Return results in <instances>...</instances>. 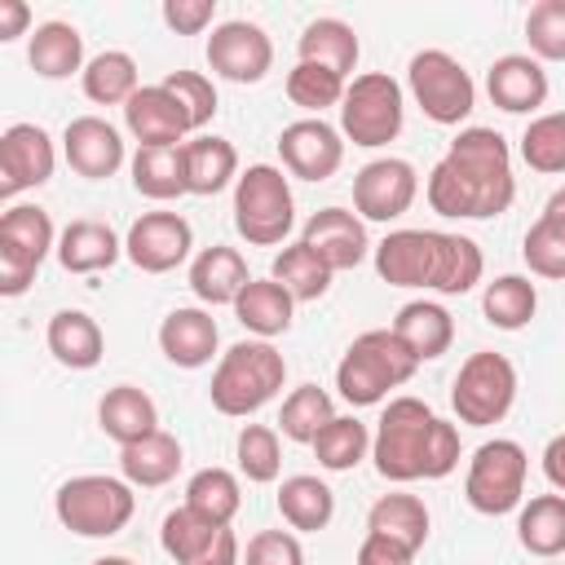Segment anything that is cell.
<instances>
[{
	"label": "cell",
	"mask_w": 565,
	"mask_h": 565,
	"mask_svg": "<svg viewBox=\"0 0 565 565\" xmlns=\"http://www.w3.org/2000/svg\"><path fill=\"white\" fill-rule=\"evenodd\" d=\"M428 207L450 221H490L503 216L516 199V177H512V146L494 128H459L450 150L433 163L424 181Z\"/></svg>",
	"instance_id": "6da1fadb"
},
{
	"label": "cell",
	"mask_w": 565,
	"mask_h": 565,
	"mask_svg": "<svg viewBox=\"0 0 565 565\" xmlns=\"http://www.w3.org/2000/svg\"><path fill=\"white\" fill-rule=\"evenodd\" d=\"M459 428L419 397H388L371 433V459L384 481H441L459 468Z\"/></svg>",
	"instance_id": "7a4b0ae2"
},
{
	"label": "cell",
	"mask_w": 565,
	"mask_h": 565,
	"mask_svg": "<svg viewBox=\"0 0 565 565\" xmlns=\"http://www.w3.org/2000/svg\"><path fill=\"white\" fill-rule=\"evenodd\" d=\"M371 256L388 287H424L437 296H463L486 274L481 247L468 234L446 230H393L375 243Z\"/></svg>",
	"instance_id": "3957f363"
},
{
	"label": "cell",
	"mask_w": 565,
	"mask_h": 565,
	"mask_svg": "<svg viewBox=\"0 0 565 565\" xmlns=\"http://www.w3.org/2000/svg\"><path fill=\"white\" fill-rule=\"evenodd\" d=\"M282 380H287V362L269 340H238L234 349L221 353V362L212 371V384H207V397L221 415L247 419L265 402L278 397Z\"/></svg>",
	"instance_id": "277c9868"
},
{
	"label": "cell",
	"mask_w": 565,
	"mask_h": 565,
	"mask_svg": "<svg viewBox=\"0 0 565 565\" xmlns=\"http://www.w3.org/2000/svg\"><path fill=\"white\" fill-rule=\"evenodd\" d=\"M415 371H419V358L393 335V327H375L344 349L335 366V388L349 406H380L388 388H402Z\"/></svg>",
	"instance_id": "5b68a950"
},
{
	"label": "cell",
	"mask_w": 565,
	"mask_h": 565,
	"mask_svg": "<svg viewBox=\"0 0 565 565\" xmlns=\"http://www.w3.org/2000/svg\"><path fill=\"white\" fill-rule=\"evenodd\" d=\"M53 512L79 539H110V534H119L132 521L137 494H132V486L124 477L79 472V477H71V481L57 486Z\"/></svg>",
	"instance_id": "8992f818"
},
{
	"label": "cell",
	"mask_w": 565,
	"mask_h": 565,
	"mask_svg": "<svg viewBox=\"0 0 565 565\" xmlns=\"http://www.w3.org/2000/svg\"><path fill=\"white\" fill-rule=\"evenodd\" d=\"M296 225L291 181L274 163H252L234 181V230L252 247H278Z\"/></svg>",
	"instance_id": "52a82bcc"
},
{
	"label": "cell",
	"mask_w": 565,
	"mask_h": 565,
	"mask_svg": "<svg viewBox=\"0 0 565 565\" xmlns=\"http://www.w3.org/2000/svg\"><path fill=\"white\" fill-rule=\"evenodd\" d=\"M402 124H406V97L388 71H366V75L349 79L344 102H340L344 141H353L362 150H380L402 132Z\"/></svg>",
	"instance_id": "ba28073f"
},
{
	"label": "cell",
	"mask_w": 565,
	"mask_h": 565,
	"mask_svg": "<svg viewBox=\"0 0 565 565\" xmlns=\"http://www.w3.org/2000/svg\"><path fill=\"white\" fill-rule=\"evenodd\" d=\"M525 472H530V455L521 441L512 437H494L481 441L468 459V477H463V499L472 512L481 516H508L521 508L525 499Z\"/></svg>",
	"instance_id": "9c48e42d"
},
{
	"label": "cell",
	"mask_w": 565,
	"mask_h": 565,
	"mask_svg": "<svg viewBox=\"0 0 565 565\" xmlns=\"http://www.w3.org/2000/svg\"><path fill=\"white\" fill-rule=\"evenodd\" d=\"M406 88L415 97V106L441 124V128H459L472 106H477V84L463 71V62L446 49H419L406 66Z\"/></svg>",
	"instance_id": "30bf717a"
},
{
	"label": "cell",
	"mask_w": 565,
	"mask_h": 565,
	"mask_svg": "<svg viewBox=\"0 0 565 565\" xmlns=\"http://www.w3.org/2000/svg\"><path fill=\"white\" fill-rule=\"evenodd\" d=\"M57 252V230H53V216L40 207V203H13L4 207L0 216V296H22L44 256Z\"/></svg>",
	"instance_id": "8fae6325"
},
{
	"label": "cell",
	"mask_w": 565,
	"mask_h": 565,
	"mask_svg": "<svg viewBox=\"0 0 565 565\" xmlns=\"http://www.w3.org/2000/svg\"><path fill=\"white\" fill-rule=\"evenodd\" d=\"M512 402H516V366L494 349L468 353L450 388V406L459 424H472V428L499 424L512 411Z\"/></svg>",
	"instance_id": "7c38bea8"
},
{
	"label": "cell",
	"mask_w": 565,
	"mask_h": 565,
	"mask_svg": "<svg viewBox=\"0 0 565 565\" xmlns=\"http://www.w3.org/2000/svg\"><path fill=\"white\" fill-rule=\"evenodd\" d=\"M159 543L177 565H243V547H238L234 525L207 521L185 503L163 516Z\"/></svg>",
	"instance_id": "4fadbf2b"
},
{
	"label": "cell",
	"mask_w": 565,
	"mask_h": 565,
	"mask_svg": "<svg viewBox=\"0 0 565 565\" xmlns=\"http://www.w3.org/2000/svg\"><path fill=\"white\" fill-rule=\"evenodd\" d=\"M207 66L230 84H260L274 66V40L247 18L216 22L207 35Z\"/></svg>",
	"instance_id": "5bb4252c"
},
{
	"label": "cell",
	"mask_w": 565,
	"mask_h": 565,
	"mask_svg": "<svg viewBox=\"0 0 565 565\" xmlns=\"http://www.w3.org/2000/svg\"><path fill=\"white\" fill-rule=\"evenodd\" d=\"M419 194V177H415V163L397 159V154H384V159H371L358 168L353 177V212L362 221H397L411 212Z\"/></svg>",
	"instance_id": "9a60e30c"
},
{
	"label": "cell",
	"mask_w": 565,
	"mask_h": 565,
	"mask_svg": "<svg viewBox=\"0 0 565 565\" xmlns=\"http://www.w3.org/2000/svg\"><path fill=\"white\" fill-rule=\"evenodd\" d=\"M190 247H194V230L181 212H141L124 234V256L141 274H168L185 265Z\"/></svg>",
	"instance_id": "2e32d148"
},
{
	"label": "cell",
	"mask_w": 565,
	"mask_h": 565,
	"mask_svg": "<svg viewBox=\"0 0 565 565\" xmlns=\"http://www.w3.org/2000/svg\"><path fill=\"white\" fill-rule=\"evenodd\" d=\"M278 159L300 181H327L344 163V132L327 119H313V115L291 119L278 132Z\"/></svg>",
	"instance_id": "e0dca14e"
},
{
	"label": "cell",
	"mask_w": 565,
	"mask_h": 565,
	"mask_svg": "<svg viewBox=\"0 0 565 565\" xmlns=\"http://www.w3.org/2000/svg\"><path fill=\"white\" fill-rule=\"evenodd\" d=\"M57 146L40 124H9L0 132V194L18 199L22 190H35L53 177Z\"/></svg>",
	"instance_id": "ac0fdd59"
},
{
	"label": "cell",
	"mask_w": 565,
	"mask_h": 565,
	"mask_svg": "<svg viewBox=\"0 0 565 565\" xmlns=\"http://www.w3.org/2000/svg\"><path fill=\"white\" fill-rule=\"evenodd\" d=\"M300 243H309V247L318 252V260H322L331 274L358 269V265L366 260V252H375L371 238H366V221H362L358 212H349V207H318V212L305 221Z\"/></svg>",
	"instance_id": "d6986e66"
},
{
	"label": "cell",
	"mask_w": 565,
	"mask_h": 565,
	"mask_svg": "<svg viewBox=\"0 0 565 565\" xmlns=\"http://www.w3.org/2000/svg\"><path fill=\"white\" fill-rule=\"evenodd\" d=\"M62 154L71 163V172H79L84 181H106L124 168L128 150L115 124H106L102 115H75L62 132Z\"/></svg>",
	"instance_id": "ffe728a7"
},
{
	"label": "cell",
	"mask_w": 565,
	"mask_h": 565,
	"mask_svg": "<svg viewBox=\"0 0 565 565\" xmlns=\"http://www.w3.org/2000/svg\"><path fill=\"white\" fill-rule=\"evenodd\" d=\"M547 71L530 53H503L486 71V93L503 115H534L547 102Z\"/></svg>",
	"instance_id": "44dd1931"
},
{
	"label": "cell",
	"mask_w": 565,
	"mask_h": 565,
	"mask_svg": "<svg viewBox=\"0 0 565 565\" xmlns=\"http://www.w3.org/2000/svg\"><path fill=\"white\" fill-rule=\"evenodd\" d=\"M124 124L137 137V146H181L185 132H194L190 115L163 84H141L124 106Z\"/></svg>",
	"instance_id": "7402d4cb"
},
{
	"label": "cell",
	"mask_w": 565,
	"mask_h": 565,
	"mask_svg": "<svg viewBox=\"0 0 565 565\" xmlns=\"http://www.w3.org/2000/svg\"><path fill=\"white\" fill-rule=\"evenodd\" d=\"M216 344H221V331H216V318L199 305H181L172 309L163 322H159V349L172 366L181 371H199L216 358Z\"/></svg>",
	"instance_id": "603a6c76"
},
{
	"label": "cell",
	"mask_w": 565,
	"mask_h": 565,
	"mask_svg": "<svg viewBox=\"0 0 565 565\" xmlns=\"http://www.w3.org/2000/svg\"><path fill=\"white\" fill-rule=\"evenodd\" d=\"M53 256H57V265L66 274H102L124 256V238L106 221L79 216L57 234V252Z\"/></svg>",
	"instance_id": "cb8c5ba5"
},
{
	"label": "cell",
	"mask_w": 565,
	"mask_h": 565,
	"mask_svg": "<svg viewBox=\"0 0 565 565\" xmlns=\"http://www.w3.org/2000/svg\"><path fill=\"white\" fill-rule=\"evenodd\" d=\"M247 282H252V274H247V260H243L238 247L212 243V247H203V252L190 260V291H194L207 309H216V305H230V309H234V300L243 296Z\"/></svg>",
	"instance_id": "d4e9b609"
},
{
	"label": "cell",
	"mask_w": 565,
	"mask_h": 565,
	"mask_svg": "<svg viewBox=\"0 0 565 565\" xmlns=\"http://www.w3.org/2000/svg\"><path fill=\"white\" fill-rule=\"evenodd\" d=\"M97 424H102V433H106L115 446H132V441L159 433V406H154V397H150L146 388H137V384H115V388H106L102 402H97Z\"/></svg>",
	"instance_id": "484cf974"
},
{
	"label": "cell",
	"mask_w": 565,
	"mask_h": 565,
	"mask_svg": "<svg viewBox=\"0 0 565 565\" xmlns=\"http://www.w3.org/2000/svg\"><path fill=\"white\" fill-rule=\"evenodd\" d=\"M181 159H185V190L199 194V199L221 194L225 185H234L243 177L234 141H225L216 132H199V137L181 141Z\"/></svg>",
	"instance_id": "4316f807"
},
{
	"label": "cell",
	"mask_w": 565,
	"mask_h": 565,
	"mask_svg": "<svg viewBox=\"0 0 565 565\" xmlns=\"http://www.w3.org/2000/svg\"><path fill=\"white\" fill-rule=\"evenodd\" d=\"M393 335L419 358V362H433L441 353H450L455 344V318L441 300H406L393 318Z\"/></svg>",
	"instance_id": "83f0119b"
},
{
	"label": "cell",
	"mask_w": 565,
	"mask_h": 565,
	"mask_svg": "<svg viewBox=\"0 0 565 565\" xmlns=\"http://www.w3.org/2000/svg\"><path fill=\"white\" fill-rule=\"evenodd\" d=\"M44 344L71 371H93L106 353V335H102L97 318H88L84 309H57L44 327Z\"/></svg>",
	"instance_id": "f1b7e54d"
},
{
	"label": "cell",
	"mask_w": 565,
	"mask_h": 565,
	"mask_svg": "<svg viewBox=\"0 0 565 565\" xmlns=\"http://www.w3.org/2000/svg\"><path fill=\"white\" fill-rule=\"evenodd\" d=\"M26 62L40 79H71L75 71L84 75V35L79 26L53 18V22H40L26 40Z\"/></svg>",
	"instance_id": "f546056e"
},
{
	"label": "cell",
	"mask_w": 565,
	"mask_h": 565,
	"mask_svg": "<svg viewBox=\"0 0 565 565\" xmlns=\"http://www.w3.org/2000/svg\"><path fill=\"white\" fill-rule=\"evenodd\" d=\"M234 318L256 335V340H274V335H287L291 331V318H296V296L274 282V278H252L243 287V296L234 300Z\"/></svg>",
	"instance_id": "4dcf8cb0"
},
{
	"label": "cell",
	"mask_w": 565,
	"mask_h": 565,
	"mask_svg": "<svg viewBox=\"0 0 565 565\" xmlns=\"http://www.w3.org/2000/svg\"><path fill=\"white\" fill-rule=\"evenodd\" d=\"M358 57H362L358 31L344 18H313L296 40V62H318L344 79L358 71Z\"/></svg>",
	"instance_id": "1f68e13d"
},
{
	"label": "cell",
	"mask_w": 565,
	"mask_h": 565,
	"mask_svg": "<svg viewBox=\"0 0 565 565\" xmlns=\"http://www.w3.org/2000/svg\"><path fill=\"white\" fill-rule=\"evenodd\" d=\"M119 472L128 486H141V490L168 486L181 472V441L159 428L132 446H119Z\"/></svg>",
	"instance_id": "d6a6232c"
},
{
	"label": "cell",
	"mask_w": 565,
	"mask_h": 565,
	"mask_svg": "<svg viewBox=\"0 0 565 565\" xmlns=\"http://www.w3.org/2000/svg\"><path fill=\"white\" fill-rule=\"evenodd\" d=\"M278 512H282V521L291 530L318 534L335 516V494H331V486L322 477L296 472V477H282V486H278Z\"/></svg>",
	"instance_id": "836d02e7"
},
{
	"label": "cell",
	"mask_w": 565,
	"mask_h": 565,
	"mask_svg": "<svg viewBox=\"0 0 565 565\" xmlns=\"http://www.w3.org/2000/svg\"><path fill=\"white\" fill-rule=\"evenodd\" d=\"M428 525H433V516H428L424 499L406 494V490L380 494L371 503V512H366V530L371 534H384V539H393V543H402L411 552H419L428 543Z\"/></svg>",
	"instance_id": "e575fe53"
},
{
	"label": "cell",
	"mask_w": 565,
	"mask_h": 565,
	"mask_svg": "<svg viewBox=\"0 0 565 565\" xmlns=\"http://www.w3.org/2000/svg\"><path fill=\"white\" fill-rule=\"evenodd\" d=\"M516 539L530 556L556 561L565 552V494H534L516 508Z\"/></svg>",
	"instance_id": "d590c367"
},
{
	"label": "cell",
	"mask_w": 565,
	"mask_h": 565,
	"mask_svg": "<svg viewBox=\"0 0 565 565\" xmlns=\"http://www.w3.org/2000/svg\"><path fill=\"white\" fill-rule=\"evenodd\" d=\"M128 168H132V190H137L141 199L168 203V199L190 194V190H185V159H181V146H137V154L128 159Z\"/></svg>",
	"instance_id": "8d00e7d4"
},
{
	"label": "cell",
	"mask_w": 565,
	"mask_h": 565,
	"mask_svg": "<svg viewBox=\"0 0 565 565\" xmlns=\"http://www.w3.org/2000/svg\"><path fill=\"white\" fill-rule=\"evenodd\" d=\"M79 84H84V97L97 102V106H128L132 93L141 88V75H137L132 53H124V49H106V53L88 57Z\"/></svg>",
	"instance_id": "74e56055"
},
{
	"label": "cell",
	"mask_w": 565,
	"mask_h": 565,
	"mask_svg": "<svg viewBox=\"0 0 565 565\" xmlns=\"http://www.w3.org/2000/svg\"><path fill=\"white\" fill-rule=\"evenodd\" d=\"M481 313L499 331H521L539 313V287L530 278H521V274H499L481 291Z\"/></svg>",
	"instance_id": "f35d334b"
},
{
	"label": "cell",
	"mask_w": 565,
	"mask_h": 565,
	"mask_svg": "<svg viewBox=\"0 0 565 565\" xmlns=\"http://www.w3.org/2000/svg\"><path fill=\"white\" fill-rule=\"evenodd\" d=\"M269 278L282 282V287L296 296V305H313V300L327 296V287H331L335 274L318 260V252H313L309 243H291V247H282V252L274 256Z\"/></svg>",
	"instance_id": "ab89813d"
},
{
	"label": "cell",
	"mask_w": 565,
	"mask_h": 565,
	"mask_svg": "<svg viewBox=\"0 0 565 565\" xmlns=\"http://www.w3.org/2000/svg\"><path fill=\"white\" fill-rule=\"evenodd\" d=\"M335 419V406H331V393L318 388V384H300L282 397V411H278V433L287 441H300V446H313V437Z\"/></svg>",
	"instance_id": "60d3db41"
},
{
	"label": "cell",
	"mask_w": 565,
	"mask_h": 565,
	"mask_svg": "<svg viewBox=\"0 0 565 565\" xmlns=\"http://www.w3.org/2000/svg\"><path fill=\"white\" fill-rule=\"evenodd\" d=\"M371 450V428L358 415H335L318 437H313V455L318 468L327 472H353Z\"/></svg>",
	"instance_id": "b9f144b4"
},
{
	"label": "cell",
	"mask_w": 565,
	"mask_h": 565,
	"mask_svg": "<svg viewBox=\"0 0 565 565\" xmlns=\"http://www.w3.org/2000/svg\"><path fill=\"white\" fill-rule=\"evenodd\" d=\"M185 508H194V512L207 516V521L234 525V516H238V508H243L238 477H234L230 468H199V472L185 481Z\"/></svg>",
	"instance_id": "7bdbcfd3"
},
{
	"label": "cell",
	"mask_w": 565,
	"mask_h": 565,
	"mask_svg": "<svg viewBox=\"0 0 565 565\" xmlns=\"http://www.w3.org/2000/svg\"><path fill=\"white\" fill-rule=\"evenodd\" d=\"M344 88H349V79L335 75V71H327V66H318V62H296L287 71V97H291V106H300L313 119H322L327 106H340L344 102Z\"/></svg>",
	"instance_id": "ee69618b"
},
{
	"label": "cell",
	"mask_w": 565,
	"mask_h": 565,
	"mask_svg": "<svg viewBox=\"0 0 565 565\" xmlns=\"http://www.w3.org/2000/svg\"><path fill=\"white\" fill-rule=\"evenodd\" d=\"M521 159L543 177H565V110H547L525 124Z\"/></svg>",
	"instance_id": "f6af8a7d"
},
{
	"label": "cell",
	"mask_w": 565,
	"mask_h": 565,
	"mask_svg": "<svg viewBox=\"0 0 565 565\" xmlns=\"http://www.w3.org/2000/svg\"><path fill=\"white\" fill-rule=\"evenodd\" d=\"M234 459H238V472L247 481H256V486L278 481V472H282L278 428H269V424H243L238 428V441H234Z\"/></svg>",
	"instance_id": "bcb514c9"
},
{
	"label": "cell",
	"mask_w": 565,
	"mask_h": 565,
	"mask_svg": "<svg viewBox=\"0 0 565 565\" xmlns=\"http://www.w3.org/2000/svg\"><path fill=\"white\" fill-rule=\"evenodd\" d=\"M521 256H525L530 274H539V278H565V221L552 216V212H543L525 230Z\"/></svg>",
	"instance_id": "7dc6e473"
},
{
	"label": "cell",
	"mask_w": 565,
	"mask_h": 565,
	"mask_svg": "<svg viewBox=\"0 0 565 565\" xmlns=\"http://www.w3.org/2000/svg\"><path fill=\"white\" fill-rule=\"evenodd\" d=\"M525 40L530 57L539 62H565V0H539L525 13Z\"/></svg>",
	"instance_id": "c3c4849f"
},
{
	"label": "cell",
	"mask_w": 565,
	"mask_h": 565,
	"mask_svg": "<svg viewBox=\"0 0 565 565\" xmlns=\"http://www.w3.org/2000/svg\"><path fill=\"white\" fill-rule=\"evenodd\" d=\"M177 102H181V110L190 115V128L199 132L203 124H212V115H216V84L203 75V71H172V75H163L159 79Z\"/></svg>",
	"instance_id": "681fc988"
},
{
	"label": "cell",
	"mask_w": 565,
	"mask_h": 565,
	"mask_svg": "<svg viewBox=\"0 0 565 565\" xmlns=\"http://www.w3.org/2000/svg\"><path fill=\"white\" fill-rule=\"evenodd\" d=\"M243 565H305V547L291 530H260L247 539Z\"/></svg>",
	"instance_id": "f907efd6"
},
{
	"label": "cell",
	"mask_w": 565,
	"mask_h": 565,
	"mask_svg": "<svg viewBox=\"0 0 565 565\" xmlns=\"http://www.w3.org/2000/svg\"><path fill=\"white\" fill-rule=\"evenodd\" d=\"M159 13L177 35H203L216 22V0H163Z\"/></svg>",
	"instance_id": "816d5d0a"
},
{
	"label": "cell",
	"mask_w": 565,
	"mask_h": 565,
	"mask_svg": "<svg viewBox=\"0 0 565 565\" xmlns=\"http://www.w3.org/2000/svg\"><path fill=\"white\" fill-rule=\"evenodd\" d=\"M411 561H415L411 547H402L384 534H371V530H366V539L358 543V556H353V565H411Z\"/></svg>",
	"instance_id": "f5cc1de1"
},
{
	"label": "cell",
	"mask_w": 565,
	"mask_h": 565,
	"mask_svg": "<svg viewBox=\"0 0 565 565\" xmlns=\"http://www.w3.org/2000/svg\"><path fill=\"white\" fill-rule=\"evenodd\" d=\"M31 4L26 0H0V40H18V35H31Z\"/></svg>",
	"instance_id": "db71d44e"
},
{
	"label": "cell",
	"mask_w": 565,
	"mask_h": 565,
	"mask_svg": "<svg viewBox=\"0 0 565 565\" xmlns=\"http://www.w3.org/2000/svg\"><path fill=\"white\" fill-rule=\"evenodd\" d=\"M543 477L556 494H565V433H556L547 446H543Z\"/></svg>",
	"instance_id": "11a10c76"
},
{
	"label": "cell",
	"mask_w": 565,
	"mask_h": 565,
	"mask_svg": "<svg viewBox=\"0 0 565 565\" xmlns=\"http://www.w3.org/2000/svg\"><path fill=\"white\" fill-rule=\"evenodd\" d=\"M543 212H552V216H561V221H565V185H561V190L547 199V207H543Z\"/></svg>",
	"instance_id": "9f6ffc18"
},
{
	"label": "cell",
	"mask_w": 565,
	"mask_h": 565,
	"mask_svg": "<svg viewBox=\"0 0 565 565\" xmlns=\"http://www.w3.org/2000/svg\"><path fill=\"white\" fill-rule=\"evenodd\" d=\"M93 565H137V561H128V556H97Z\"/></svg>",
	"instance_id": "6f0895ef"
},
{
	"label": "cell",
	"mask_w": 565,
	"mask_h": 565,
	"mask_svg": "<svg viewBox=\"0 0 565 565\" xmlns=\"http://www.w3.org/2000/svg\"><path fill=\"white\" fill-rule=\"evenodd\" d=\"M547 565H561V561H547Z\"/></svg>",
	"instance_id": "680465c9"
}]
</instances>
